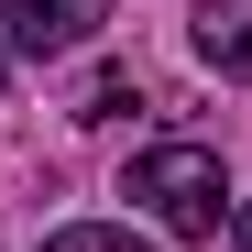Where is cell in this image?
<instances>
[{
    "instance_id": "6da1fadb",
    "label": "cell",
    "mask_w": 252,
    "mask_h": 252,
    "mask_svg": "<svg viewBox=\"0 0 252 252\" xmlns=\"http://www.w3.org/2000/svg\"><path fill=\"white\" fill-rule=\"evenodd\" d=\"M132 197H143L176 241H220V220H230V176H220L208 143H154V154H132Z\"/></svg>"
},
{
    "instance_id": "5b68a950",
    "label": "cell",
    "mask_w": 252,
    "mask_h": 252,
    "mask_svg": "<svg viewBox=\"0 0 252 252\" xmlns=\"http://www.w3.org/2000/svg\"><path fill=\"white\" fill-rule=\"evenodd\" d=\"M121 110H143V88H132V77H99V88H88V110H77V121H121Z\"/></svg>"
},
{
    "instance_id": "277c9868",
    "label": "cell",
    "mask_w": 252,
    "mask_h": 252,
    "mask_svg": "<svg viewBox=\"0 0 252 252\" xmlns=\"http://www.w3.org/2000/svg\"><path fill=\"white\" fill-rule=\"evenodd\" d=\"M33 252H143V241H132V230H110V220H77V230L33 241Z\"/></svg>"
},
{
    "instance_id": "8992f818",
    "label": "cell",
    "mask_w": 252,
    "mask_h": 252,
    "mask_svg": "<svg viewBox=\"0 0 252 252\" xmlns=\"http://www.w3.org/2000/svg\"><path fill=\"white\" fill-rule=\"evenodd\" d=\"M230 252H252V197H230Z\"/></svg>"
},
{
    "instance_id": "7a4b0ae2",
    "label": "cell",
    "mask_w": 252,
    "mask_h": 252,
    "mask_svg": "<svg viewBox=\"0 0 252 252\" xmlns=\"http://www.w3.org/2000/svg\"><path fill=\"white\" fill-rule=\"evenodd\" d=\"M110 22V0H0V44L11 55H77Z\"/></svg>"
},
{
    "instance_id": "52a82bcc",
    "label": "cell",
    "mask_w": 252,
    "mask_h": 252,
    "mask_svg": "<svg viewBox=\"0 0 252 252\" xmlns=\"http://www.w3.org/2000/svg\"><path fill=\"white\" fill-rule=\"evenodd\" d=\"M0 88H11V44H0Z\"/></svg>"
},
{
    "instance_id": "3957f363",
    "label": "cell",
    "mask_w": 252,
    "mask_h": 252,
    "mask_svg": "<svg viewBox=\"0 0 252 252\" xmlns=\"http://www.w3.org/2000/svg\"><path fill=\"white\" fill-rule=\"evenodd\" d=\"M187 44L220 77H252V0H197V11H187Z\"/></svg>"
}]
</instances>
